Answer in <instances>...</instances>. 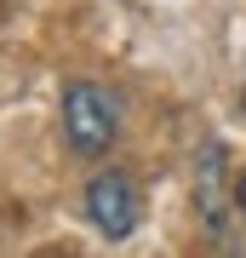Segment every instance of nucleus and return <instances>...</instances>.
<instances>
[{
	"mask_svg": "<svg viewBox=\"0 0 246 258\" xmlns=\"http://www.w3.org/2000/svg\"><path fill=\"white\" fill-rule=\"evenodd\" d=\"M115 132H120L115 98L103 86H92V81H74L63 92V138H69V149L74 155H103L115 144Z\"/></svg>",
	"mask_w": 246,
	"mask_h": 258,
	"instance_id": "1",
	"label": "nucleus"
},
{
	"mask_svg": "<svg viewBox=\"0 0 246 258\" xmlns=\"http://www.w3.org/2000/svg\"><path fill=\"white\" fill-rule=\"evenodd\" d=\"M86 218L109 241H120V235L137 230V218H143V195H137V184L126 172H98L86 184Z\"/></svg>",
	"mask_w": 246,
	"mask_h": 258,
	"instance_id": "2",
	"label": "nucleus"
},
{
	"mask_svg": "<svg viewBox=\"0 0 246 258\" xmlns=\"http://www.w3.org/2000/svg\"><path fill=\"white\" fill-rule=\"evenodd\" d=\"M195 201H201V218L212 230L229 224V201H223V144L206 138L201 155H195Z\"/></svg>",
	"mask_w": 246,
	"mask_h": 258,
	"instance_id": "3",
	"label": "nucleus"
},
{
	"mask_svg": "<svg viewBox=\"0 0 246 258\" xmlns=\"http://www.w3.org/2000/svg\"><path fill=\"white\" fill-rule=\"evenodd\" d=\"M235 201H240V212H246V172H240V184H235Z\"/></svg>",
	"mask_w": 246,
	"mask_h": 258,
	"instance_id": "4",
	"label": "nucleus"
}]
</instances>
